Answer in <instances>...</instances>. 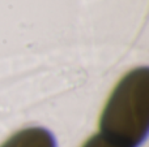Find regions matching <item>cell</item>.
<instances>
[{
    "instance_id": "3",
    "label": "cell",
    "mask_w": 149,
    "mask_h": 147,
    "mask_svg": "<svg viewBox=\"0 0 149 147\" xmlns=\"http://www.w3.org/2000/svg\"><path fill=\"white\" fill-rule=\"evenodd\" d=\"M82 147H128L126 145L116 142V141L111 139V138L106 137L103 134H97L92 137Z\"/></svg>"
},
{
    "instance_id": "1",
    "label": "cell",
    "mask_w": 149,
    "mask_h": 147,
    "mask_svg": "<svg viewBox=\"0 0 149 147\" xmlns=\"http://www.w3.org/2000/svg\"><path fill=\"white\" fill-rule=\"evenodd\" d=\"M101 134L136 147L147 138L149 128V70L137 68L116 85L101 116Z\"/></svg>"
},
{
    "instance_id": "2",
    "label": "cell",
    "mask_w": 149,
    "mask_h": 147,
    "mask_svg": "<svg viewBox=\"0 0 149 147\" xmlns=\"http://www.w3.org/2000/svg\"><path fill=\"white\" fill-rule=\"evenodd\" d=\"M0 147H56L55 139L43 128H28L16 133Z\"/></svg>"
}]
</instances>
